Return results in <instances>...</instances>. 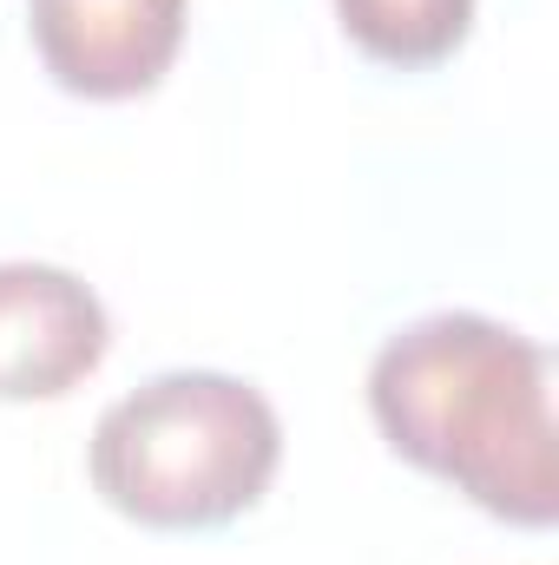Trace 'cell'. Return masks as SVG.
I'll use <instances>...</instances> for the list:
<instances>
[{
	"mask_svg": "<svg viewBox=\"0 0 559 565\" xmlns=\"http://www.w3.org/2000/svg\"><path fill=\"white\" fill-rule=\"evenodd\" d=\"M191 0H27L40 66L73 99H139L184 46Z\"/></svg>",
	"mask_w": 559,
	"mask_h": 565,
	"instance_id": "3",
	"label": "cell"
},
{
	"mask_svg": "<svg viewBox=\"0 0 559 565\" xmlns=\"http://www.w3.org/2000/svg\"><path fill=\"white\" fill-rule=\"evenodd\" d=\"M336 20L369 60L421 73L461 53L474 26V0H336Z\"/></svg>",
	"mask_w": 559,
	"mask_h": 565,
	"instance_id": "5",
	"label": "cell"
},
{
	"mask_svg": "<svg viewBox=\"0 0 559 565\" xmlns=\"http://www.w3.org/2000/svg\"><path fill=\"white\" fill-rule=\"evenodd\" d=\"M113 349L99 289L60 264H0V402H60Z\"/></svg>",
	"mask_w": 559,
	"mask_h": 565,
	"instance_id": "4",
	"label": "cell"
},
{
	"mask_svg": "<svg viewBox=\"0 0 559 565\" xmlns=\"http://www.w3.org/2000/svg\"><path fill=\"white\" fill-rule=\"evenodd\" d=\"M283 460L271 395L224 369H165L119 395L86 447L93 493L151 533H204L251 513Z\"/></svg>",
	"mask_w": 559,
	"mask_h": 565,
	"instance_id": "2",
	"label": "cell"
},
{
	"mask_svg": "<svg viewBox=\"0 0 559 565\" xmlns=\"http://www.w3.org/2000/svg\"><path fill=\"white\" fill-rule=\"evenodd\" d=\"M382 440L481 513L547 533L559 520L553 349L481 316L434 309L395 329L369 362Z\"/></svg>",
	"mask_w": 559,
	"mask_h": 565,
	"instance_id": "1",
	"label": "cell"
}]
</instances>
